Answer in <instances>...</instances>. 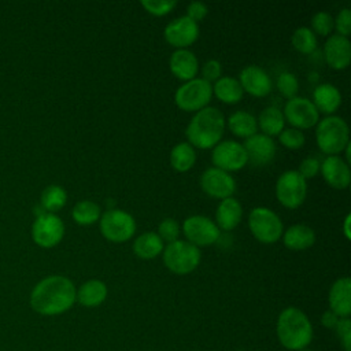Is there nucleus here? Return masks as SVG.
Here are the masks:
<instances>
[{"instance_id": "obj_9", "label": "nucleus", "mask_w": 351, "mask_h": 351, "mask_svg": "<svg viewBox=\"0 0 351 351\" xmlns=\"http://www.w3.org/2000/svg\"><path fill=\"white\" fill-rule=\"evenodd\" d=\"M307 196L306 180L296 170L280 174L276 182V197L287 208H298Z\"/></svg>"}, {"instance_id": "obj_7", "label": "nucleus", "mask_w": 351, "mask_h": 351, "mask_svg": "<svg viewBox=\"0 0 351 351\" xmlns=\"http://www.w3.org/2000/svg\"><path fill=\"white\" fill-rule=\"evenodd\" d=\"M100 232L104 239L112 243H125L136 232V221L132 214L118 208H108L100 215Z\"/></svg>"}, {"instance_id": "obj_29", "label": "nucleus", "mask_w": 351, "mask_h": 351, "mask_svg": "<svg viewBox=\"0 0 351 351\" xmlns=\"http://www.w3.org/2000/svg\"><path fill=\"white\" fill-rule=\"evenodd\" d=\"M213 93L226 104L239 103L243 97V88L239 80L233 77H221L213 85Z\"/></svg>"}, {"instance_id": "obj_25", "label": "nucleus", "mask_w": 351, "mask_h": 351, "mask_svg": "<svg viewBox=\"0 0 351 351\" xmlns=\"http://www.w3.org/2000/svg\"><path fill=\"white\" fill-rule=\"evenodd\" d=\"M107 298V285L100 280H88L77 291L75 300L85 307H96Z\"/></svg>"}, {"instance_id": "obj_1", "label": "nucleus", "mask_w": 351, "mask_h": 351, "mask_svg": "<svg viewBox=\"0 0 351 351\" xmlns=\"http://www.w3.org/2000/svg\"><path fill=\"white\" fill-rule=\"evenodd\" d=\"M77 289L64 276H48L36 284L30 293V306L41 315H58L75 302Z\"/></svg>"}, {"instance_id": "obj_38", "label": "nucleus", "mask_w": 351, "mask_h": 351, "mask_svg": "<svg viewBox=\"0 0 351 351\" xmlns=\"http://www.w3.org/2000/svg\"><path fill=\"white\" fill-rule=\"evenodd\" d=\"M278 140L284 147L289 149H299L300 147H303L306 137L302 130L295 128H288L278 134Z\"/></svg>"}, {"instance_id": "obj_18", "label": "nucleus", "mask_w": 351, "mask_h": 351, "mask_svg": "<svg viewBox=\"0 0 351 351\" xmlns=\"http://www.w3.org/2000/svg\"><path fill=\"white\" fill-rule=\"evenodd\" d=\"M325 182L335 189H346L351 181L348 163L339 155H329L319 166Z\"/></svg>"}, {"instance_id": "obj_34", "label": "nucleus", "mask_w": 351, "mask_h": 351, "mask_svg": "<svg viewBox=\"0 0 351 351\" xmlns=\"http://www.w3.org/2000/svg\"><path fill=\"white\" fill-rule=\"evenodd\" d=\"M276 85H277L278 92H280L284 97H288V99L296 96L298 89H299L298 78H296V75H295L293 73H291V71H282L281 74H278L277 81H276Z\"/></svg>"}, {"instance_id": "obj_31", "label": "nucleus", "mask_w": 351, "mask_h": 351, "mask_svg": "<svg viewBox=\"0 0 351 351\" xmlns=\"http://www.w3.org/2000/svg\"><path fill=\"white\" fill-rule=\"evenodd\" d=\"M100 215L99 204L92 200L78 202L71 211V217L78 225H92L100 219Z\"/></svg>"}, {"instance_id": "obj_35", "label": "nucleus", "mask_w": 351, "mask_h": 351, "mask_svg": "<svg viewBox=\"0 0 351 351\" xmlns=\"http://www.w3.org/2000/svg\"><path fill=\"white\" fill-rule=\"evenodd\" d=\"M140 4L151 15L163 16L177 5V1L176 0H141Z\"/></svg>"}, {"instance_id": "obj_36", "label": "nucleus", "mask_w": 351, "mask_h": 351, "mask_svg": "<svg viewBox=\"0 0 351 351\" xmlns=\"http://www.w3.org/2000/svg\"><path fill=\"white\" fill-rule=\"evenodd\" d=\"M313 33L319 36H328L333 30V18L326 11H318L311 18Z\"/></svg>"}, {"instance_id": "obj_39", "label": "nucleus", "mask_w": 351, "mask_h": 351, "mask_svg": "<svg viewBox=\"0 0 351 351\" xmlns=\"http://www.w3.org/2000/svg\"><path fill=\"white\" fill-rule=\"evenodd\" d=\"M333 27L336 29V34L343 36V37H348L351 33V11L350 8H341L336 18L333 19Z\"/></svg>"}, {"instance_id": "obj_20", "label": "nucleus", "mask_w": 351, "mask_h": 351, "mask_svg": "<svg viewBox=\"0 0 351 351\" xmlns=\"http://www.w3.org/2000/svg\"><path fill=\"white\" fill-rule=\"evenodd\" d=\"M169 67L174 77L182 81L193 80L199 71V60L188 48L176 49L169 59Z\"/></svg>"}, {"instance_id": "obj_8", "label": "nucleus", "mask_w": 351, "mask_h": 351, "mask_svg": "<svg viewBox=\"0 0 351 351\" xmlns=\"http://www.w3.org/2000/svg\"><path fill=\"white\" fill-rule=\"evenodd\" d=\"M213 96V85L203 78L184 82L174 95V101L182 111L196 112L208 106Z\"/></svg>"}, {"instance_id": "obj_12", "label": "nucleus", "mask_w": 351, "mask_h": 351, "mask_svg": "<svg viewBox=\"0 0 351 351\" xmlns=\"http://www.w3.org/2000/svg\"><path fill=\"white\" fill-rule=\"evenodd\" d=\"M64 236L63 221L52 213L38 215L32 226V237L34 243L43 248L55 247Z\"/></svg>"}, {"instance_id": "obj_5", "label": "nucleus", "mask_w": 351, "mask_h": 351, "mask_svg": "<svg viewBox=\"0 0 351 351\" xmlns=\"http://www.w3.org/2000/svg\"><path fill=\"white\" fill-rule=\"evenodd\" d=\"M162 258L170 271L182 276L193 271L199 266L202 252L196 245L188 241L176 240L163 248Z\"/></svg>"}, {"instance_id": "obj_6", "label": "nucleus", "mask_w": 351, "mask_h": 351, "mask_svg": "<svg viewBox=\"0 0 351 351\" xmlns=\"http://www.w3.org/2000/svg\"><path fill=\"white\" fill-rule=\"evenodd\" d=\"M248 228L252 236L263 244L278 241L284 232L280 217L267 207H255L251 210L248 215Z\"/></svg>"}, {"instance_id": "obj_42", "label": "nucleus", "mask_w": 351, "mask_h": 351, "mask_svg": "<svg viewBox=\"0 0 351 351\" xmlns=\"http://www.w3.org/2000/svg\"><path fill=\"white\" fill-rule=\"evenodd\" d=\"M340 341L346 351H350V340H351V321L350 318H340L336 328Z\"/></svg>"}, {"instance_id": "obj_33", "label": "nucleus", "mask_w": 351, "mask_h": 351, "mask_svg": "<svg viewBox=\"0 0 351 351\" xmlns=\"http://www.w3.org/2000/svg\"><path fill=\"white\" fill-rule=\"evenodd\" d=\"M293 48L304 55H310L317 49V36L313 33L311 29L302 26L298 27L291 37Z\"/></svg>"}, {"instance_id": "obj_19", "label": "nucleus", "mask_w": 351, "mask_h": 351, "mask_svg": "<svg viewBox=\"0 0 351 351\" xmlns=\"http://www.w3.org/2000/svg\"><path fill=\"white\" fill-rule=\"evenodd\" d=\"M324 58L335 70L346 69L351 62V43L348 37L332 34L325 41Z\"/></svg>"}, {"instance_id": "obj_32", "label": "nucleus", "mask_w": 351, "mask_h": 351, "mask_svg": "<svg viewBox=\"0 0 351 351\" xmlns=\"http://www.w3.org/2000/svg\"><path fill=\"white\" fill-rule=\"evenodd\" d=\"M41 207L48 213L59 211L67 202L66 191L59 185H49L41 192Z\"/></svg>"}, {"instance_id": "obj_2", "label": "nucleus", "mask_w": 351, "mask_h": 351, "mask_svg": "<svg viewBox=\"0 0 351 351\" xmlns=\"http://www.w3.org/2000/svg\"><path fill=\"white\" fill-rule=\"evenodd\" d=\"M225 117L215 107H204L191 118L185 134L188 143L199 149L214 148L223 134Z\"/></svg>"}, {"instance_id": "obj_27", "label": "nucleus", "mask_w": 351, "mask_h": 351, "mask_svg": "<svg viewBox=\"0 0 351 351\" xmlns=\"http://www.w3.org/2000/svg\"><path fill=\"white\" fill-rule=\"evenodd\" d=\"M165 243L155 232H145L133 241V252L140 259H152L162 254Z\"/></svg>"}, {"instance_id": "obj_17", "label": "nucleus", "mask_w": 351, "mask_h": 351, "mask_svg": "<svg viewBox=\"0 0 351 351\" xmlns=\"http://www.w3.org/2000/svg\"><path fill=\"white\" fill-rule=\"evenodd\" d=\"M243 147L248 162L255 166H265L270 163L274 159L277 149L273 138L262 133H255L254 136L245 138Z\"/></svg>"}, {"instance_id": "obj_45", "label": "nucleus", "mask_w": 351, "mask_h": 351, "mask_svg": "<svg viewBox=\"0 0 351 351\" xmlns=\"http://www.w3.org/2000/svg\"><path fill=\"white\" fill-rule=\"evenodd\" d=\"M350 221H351V215L347 214L346 218H344V225H343V232H344L346 239L351 237V234H350Z\"/></svg>"}, {"instance_id": "obj_15", "label": "nucleus", "mask_w": 351, "mask_h": 351, "mask_svg": "<svg viewBox=\"0 0 351 351\" xmlns=\"http://www.w3.org/2000/svg\"><path fill=\"white\" fill-rule=\"evenodd\" d=\"M163 36L170 45L176 47L177 49H184L197 40L199 26L186 15H182L166 25Z\"/></svg>"}, {"instance_id": "obj_13", "label": "nucleus", "mask_w": 351, "mask_h": 351, "mask_svg": "<svg viewBox=\"0 0 351 351\" xmlns=\"http://www.w3.org/2000/svg\"><path fill=\"white\" fill-rule=\"evenodd\" d=\"M282 114H284V118L295 129H299V130L313 128L319 121V112L313 104V101L302 96H293L288 99Z\"/></svg>"}, {"instance_id": "obj_11", "label": "nucleus", "mask_w": 351, "mask_h": 351, "mask_svg": "<svg viewBox=\"0 0 351 351\" xmlns=\"http://www.w3.org/2000/svg\"><path fill=\"white\" fill-rule=\"evenodd\" d=\"M211 160L214 167L223 170L226 173L237 171L248 163V158L243 144L233 140L219 141L213 148Z\"/></svg>"}, {"instance_id": "obj_23", "label": "nucleus", "mask_w": 351, "mask_h": 351, "mask_svg": "<svg viewBox=\"0 0 351 351\" xmlns=\"http://www.w3.org/2000/svg\"><path fill=\"white\" fill-rule=\"evenodd\" d=\"M281 237L284 245L292 251L307 250L315 243V232L313 228L303 223L289 226L285 232H282Z\"/></svg>"}, {"instance_id": "obj_30", "label": "nucleus", "mask_w": 351, "mask_h": 351, "mask_svg": "<svg viewBox=\"0 0 351 351\" xmlns=\"http://www.w3.org/2000/svg\"><path fill=\"white\" fill-rule=\"evenodd\" d=\"M196 162L195 148L189 143H178L170 151V165L176 171L184 173L193 167Z\"/></svg>"}, {"instance_id": "obj_43", "label": "nucleus", "mask_w": 351, "mask_h": 351, "mask_svg": "<svg viewBox=\"0 0 351 351\" xmlns=\"http://www.w3.org/2000/svg\"><path fill=\"white\" fill-rule=\"evenodd\" d=\"M207 12H208V8L203 1H192L188 4V8H186V16L196 23L204 19Z\"/></svg>"}, {"instance_id": "obj_40", "label": "nucleus", "mask_w": 351, "mask_h": 351, "mask_svg": "<svg viewBox=\"0 0 351 351\" xmlns=\"http://www.w3.org/2000/svg\"><path fill=\"white\" fill-rule=\"evenodd\" d=\"M319 166L321 163L318 162L317 158H313V156H308V158H304L300 165H299V169L296 170L304 180H308V178H313L317 176V173L319 171Z\"/></svg>"}, {"instance_id": "obj_22", "label": "nucleus", "mask_w": 351, "mask_h": 351, "mask_svg": "<svg viewBox=\"0 0 351 351\" xmlns=\"http://www.w3.org/2000/svg\"><path fill=\"white\" fill-rule=\"evenodd\" d=\"M243 207L236 197L222 199L215 210V223L222 230H233L241 221Z\"/></svg>"}, {"instance_id": "obj_46", "label": "nucleus", "mask_w": 351, "mask_h": 351, "mask_svg": "<svg viewBox=\"0 0 351 351\" xmlns=\"http://www.w3.org/2000/svg\"><path fill=\"white\" fill-rule=\"evenodd\" d=\"M344 151H346V158H347V163H350V160H351V143H348L347 145H346V148H344Z\"/></svg>"}, {"instance_id": "obj_44", "label": "nucleus", "mask_w": 351, "mask_h": 351, "mask_svg": "<svg viewBox=\"0 0 351 351\" xmlns=\"http://www.w3.org/2000/svg\"><path fill=\"white\" fill-rule=\"evenodd\" d=\"M340 317H337L332 310H326L322 317H321V322L325 328H329V329H335L337 322H339Z\"/></svg>"}, {"instance_id": "obj_47", "label": "nucleus", "mask_w": 351, "mask_h": 351, "mask_svg": "<svg viewBox=\"0 0 351 351\" xmlns=\"http://www.w3.org/2000/svg\"><path fill=\"white\" fill-rule=\"evenodd\" d=\"M299 351H311V350H307V348H303V350H299Z\"/></svg>"}, {"instance_id": "obj_21", "label": "nucleus", "mask_w": 351, "mask_h": 351, "mask_svg": "<svg viewBox=\"0 0 351 351\" xmlns=\"http://www.w3.org/2000/svg\"><path fill=\"white\" fill-rule=\"evenodd\" d=\"M330 310L340 318H348L351 313V280L350 277L337 278L329 289Z\"/></svg>"}, {"instance_id": "obj_28", "label": "nucleus", "mask_w": 351, "mask_h": 351, "mask_svg": "<svg viewBox=\"0 0 351 351\" xmlns=\"http://www.w3.org/2000/svg\"><path fill=\"white\" fill-rule=\"evenodd\" d=\"M256 123L258 128L262 130V134L273 137L278 136L284 130L285 118L282 111L277 107H266L256 118Z\"/></svg>"}, {"instance_id": "obj_26", "label": "nucleus", "mask_w": 351, "mask_h": 351, "mask_svg": "<svg viewBox=\"0 0 351 351\" xmlns=\"http://www.w3.org/2000/svg\"><path fill=\"white\" fill-rule=\"evenodd\" d=\"M225 122L228 123L229 130L237 137L248 138L254 136L258 130L256 118L248 111H243V110L234 111L233 114L229 115L228 121Z\"/></svg>"}, {"instance_id": "obj_16", "label": "nucleus", "mask_w": 351, "mask_h": 351, "mask_svg": "<svg viewBox=\"0 0 351 351\" xmlns=\"http://www.w3.org/2000/svg\"><path fill=\"white\" fill-rule=\"evenodd\" d=\"M239 82L243 90L255 97L267 96L273 88L270 75L262 67L255 64H250L240 71Z\"/></svg>"}, {"instance_id": "obj_14", "label": "nucleus", "mask_w": 351, "mask_h": 351, "mask_svg": "<svg viewBox=\"0 0 351 351\" xmlns=\"http://www.w3.org/2000/svg\"><path fill=\"white\" fill-rule=\"evenodd\" d=\"M200 186L206 195L214 199L232 197L236 192L234 178L217 167L206 169L200 176Z\"/></svg>"}, {"instance_id": "obj_4", "label": "nucleus", "mask_w": 351, "mask_h": 351, "mask_svg": "<svg viewBox=\"0 0 351 351\" xmlns=\"http://www.w3.org/2000/svg\"><path fill=\"white\" fill-rule=\"evenodd\" d=\"M315 141L318 148L329 155H337L344 151L350 143V130L347 122L337 115H328L318 121L315 129Z\"/></svg>"}, {"instance_id": "obj_37", "label": "nucleus", "mask_w": 351, "mask_h": 351, "mask_svg": "<svg viewBox=\"0 0 351 351\" xmlns=\"http://www.w3.org/2000/svg\"><path fill=\"white\" fill-rule=\"evenodd\" d=\"M180 230L181 229H180L178 222L173 218H165L158 225V236L162 239L163 243L166 241L167 244L178 240Z\"/></svg>"}, {"instance_id": "obj_10", "label": "nucleus", "mask_w": 351, "mask_h": 351, "mask_svg": "<svg viewBox=\"0 0 351 351\" xmlns=\"http://www.w3.org/2000/svg\"><path fill=\"white\" fill-rule=\"evenodd\" d=\"M182 233L186 237L188 243L199 247H206L215 244L221 232L214 221L204 215H191L182 222Z\"/></svg>"}, {"instance_id": "obj_24", "label": "nucleus", "mask_w": 351, "mask_h": 351, "mask_svg": "<svg viewBox=\"0 0 351 351\" xmlns=\"http://www.w3.org/2000/svg\"><path fill=\"white\" fill-rule=\"evenodd\" d=\"M313 104L318 112L333 114L341 104L340 90L332 84H319L313 92Z\"/></svg>"}, {"instance_id": "obj_3", "label": "nucleus", "mask_w": 351, "mask_h": 351, "mask_svg": "<svg viewBox=\"0 0 351 351\" xmlns=\"http://www.w3.org/2000/svg\"><path fill=\"white\" fill-rule=\"evenodd\" d=\"M277 336L285 348L299 351L310 344L313 339V326L302 310L287 307L278 315Z\"/></svg>"}, {"instance_id": "obj_41", "label": "nucleus", "mask_w": 351, "mask_h": 351, "mask_svg": "<svg viewBox=\"0 0 351 351\" xmlns=\"http://www.w3.org/2000/svg\"><path fill=\"white\" fill-rule=\"evenodd\" d=\"M221 74H222V66L218 60L215 59H210L207 60L203 67H202V75H203V80L207 81V82H215L218 78H221Z\"/></svg>"}]
</instances>
